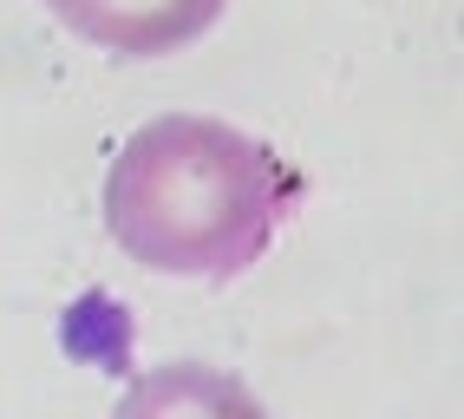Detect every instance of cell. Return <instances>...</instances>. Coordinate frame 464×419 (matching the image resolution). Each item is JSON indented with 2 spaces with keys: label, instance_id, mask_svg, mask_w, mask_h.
<instances>
[{
  "label": "cell",
  "instance_id": "cell-1",
  "mask_svg": "<svg viewBox=\"0 0 464 419\" xmlns=\"http://www.w3.org/2000/svg\"><path fill=\"white\" fill-rule=\"evenodd\" d=\"M295 177L262 138L223 118L170 112L125 138L105 171V229L150 276L229 282L288 217Z\"/></svg>",
  "mask_w": 464,
  "mask_h": 419
},
{
  "label": "cell",
  "instance_id": "cell-2",
  "mask_svg": "<svg viewBox=\"0 0 464 419\" xmlns=\"http://www.w3.org/2000/svg\"><path fill=\"white\" fill-rule=\"evenodd\" d=\"M40 7L66 26V34L105 46V53H125V59H158L203 40L223 0H40Z\"/></svg>",
  "mask_w": 464,
  "mask_h": 419
}]
</instances>
